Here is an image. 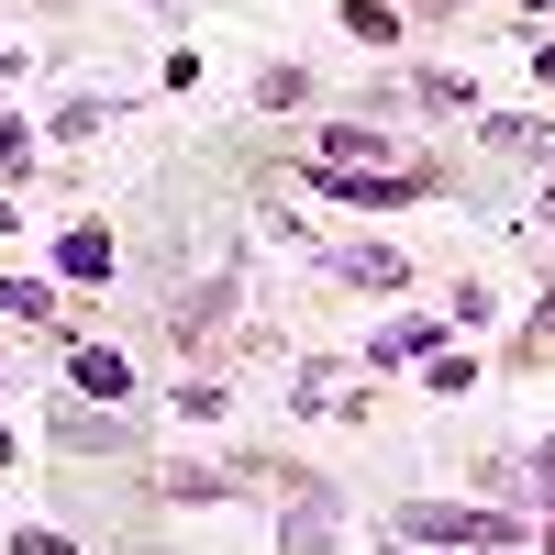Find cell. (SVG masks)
I'll use <instances>...</instances> for the list:
<instances>
[{"mask_svg": "<svg viewBox=\"0 0 555 555\" xmlns=\"http://www.w3.org/2000/svg\"><path fill=\"white\" fill-rule=\"evenodd\" d=\"M400 533H411V544H467V555H512V544H522L500 512H478V500H411Z\"/></svg>", "mask_w": 555, "mask_h": 555, "instance_id": "1", "label": "cell"}, {"mask_svg": "<svg viewBox=\"0 0 555 555\" xmlns=\"http://www.w3.org/2000/svg\"><path fill=\"white\" fill-rule=\"evenodd\" d=\"M289 555H334V489H300V512H289Z\"/></svg>", "mask_w": 555, "mask_h": 555, "instance_id": "2", "label": "cell"}, {"mask_svg": "<svg viewBox=\"0 0 555 555\" xmlns=\"http://www.w3.org/2000/svg\"><path fill=\"white\" fill-rule=\"evenodd\" d=\"M67 378H78V400H122V389H133V366H122L112 345H78V366H67Z\"/></svg>", "mask_w": 555, "mask_h": 555, "instance_id": "3", "label": "cell"}, {"mask_svg": "<svg viewBox=\"0 0 555 555\" xmlns=\"http://www.w3.org/2000/svg\"><path fill=\"white\" fill-rule=\"evenodd\" d=\"M56 267H67V278H112V234H101V222H67Z\"/></svg>", "mask_w": 555, "mask_h": 555, "instance_id": "4", "label": "cell"}, {"mask_svg": "<svg viewBox=\"0 0 555 555\" xmlns=\"http://www.w3.org/2000/svg\"><path fill=\"white\" fill-rule=\"evenodd\" d=\"M311 167H389L378 156V133H366V122H334V133H322V156Z\"/></svg>", "mask_w": 555, "mask_h": 555, "instance_id": "5", "label": "cell"}, {"mask_svg": "<svg viewBox=\"0 0 555 555\" xmlns=\"http://www.w3.org/2000/svg\"><path fill=\"white\" fill-rule=\"evenodd\" d=\"M345 278H356V289H400V256H389V245H356Z\"/></svg>", "mask_w": 555, "mask_h": 555, "instance_id": "6", "label": "cell"}, {"mask_svg": "<svg viewBox=\"0 0 555 555\" xmlns=\"http://www.w3.org/2000/svg\"><path fill=\"white\" fill-rule=\"evenodd\" d=\"M411 356H434V322H389L378 334V366H411Z\"/></svg>", "mask_w": 555, "mask_h": 555, "instance_id": "7", "label": "cell"}, {"mask_svg": "<svg viewBox=\"0 0 555 555\" xmlns=\"http://www.w3.org/2000/svg\"><path fill=\"white\" fill-rule=\"evenodd\" d=\"M345 34H366V44H389V34H400V12H389V0H345Z\"/></svg>", "mask_w": 555, "mask_h": 555, "instance_id": "8", "label": "cell"}, {"mask_svg": "<svg viewBox=\"0 0 555 555\" xmlns=\"http://www.w3.org/2000/svg\"><path fill=\"white\" fill-rule=\"evenodd\" d=\"M0 311H12V322H44V311H56V289H34V278H0Z\"/></svg>", "mask_w": 555, "mask_h": 555, "instance_id": "9", "label": "cell"}, {"mask_svg": "<svg viewBox=\"0 0 555 555\" xmlns=\"http://www.w3.org/2000/svg\"><path fill=\"white\" fill-rule=\"evenodd\" d=\"M12 555H78V544H67V533H44V522H34V533H12Z\"/></svg>", "mask_w": 555, "mask_h": 555, "instance_id": "10", "label": "cell"}, {"mask_svg": "<svg viewBox=\"0 0 555 555\" xmlns=\"http://www.w3.org/2000/svg\"><path fill=\"white\" fill-rule=\"evenodd\" d=\"M0 156H12V167H23V156H34V133H23V122H12V112H0Z\"/></svg>", "mask_w": 555, "mask_h": 555, "instance_id": "11", "label": "cell"}, {"mask_svg": "<svg viewBox=\"0 0 555 555\" xmlns=\"http://www.w3.org/2000/svg\"><path fill=\"white\" fill-rule=\"evenodd\" d=\"M0 67H12V34H0Z\"/></svg>", "mask_w": 555, "mask_h": 555, "instance_id": "12", "label": "cell"}]
</instances>
